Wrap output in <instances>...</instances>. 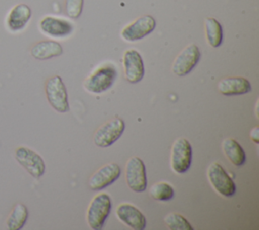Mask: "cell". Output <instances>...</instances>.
I'll return each instance as SVG.
<instances>
[{
    "label": "cell",
    "mask_w": 259,
    "mask_h": 230,
    "mask_svg": "<svg viewBox=\"0 0 259 230\" xmlns=\"http://www.w3.org/2000/svg\"><path fill=\"white\" fill-rule=\"evenodd\" d=\"M117 76L116 68L113 64L106 63L97 67L85 80L83 86L85 90L92 94H99L108 90L115 82Z\"/></svg>",
    "instance_id": "obj_1"
},
{
    "label": "cell",
    "mask_w": 259,
    "mask_h": 230,
    "mask_svg": "<svg viewBox=\"0 0 259 230\" xmlns=\"http://www.w3.org/2000/svg\"><path fill=\"white\" fill-rule=\"evenodd\" d=\"M111 210V200L107 194H98L90 202L86 221L90 229L99 230L103 227Z\"/></svg>",
    "instance_id": "obj_2"
},
{
    "label": "cell",
    "mask_w": 259,
    "mask_h": 230,
    "mask_svg": "<svg viewBox=\"0 0 259 230\" xmlns=\"http://www.w3.org/2000/svg\"><path fill=\"white\" fill-rule=\"evenodd\" d=\"M46 95L50 105L58 112L69 111V101L66 86L60 76H53L46 82Z\"/></svg>",
    "instance_id": "obj_3"
},
{
    "label": "cell",
    "mask_w": 259,
    "mask_h": 230,
    "mask_svg": "<svg viewBox=\"0 0 259 230\" xmlns=\"http://www.w3.org/2000/svg\"><path fill=\"white\" fill-rule=\"evenodd\" d=\"M207 178L212 188L223 197L236 194V184L219 162H212L207 168Z\"/></svg>",
    "instance_id": "obj_4"
},
{
    "label": "cell",
    "mask_w": 259,
    "mask_h": 230,
    "mask_svg": "<svg viewBox=\"0 0 259 230\" xmlns=\"http://www.w3.org/2000/svg\"><path fill=\"white\" fill-rule=\"evenodd\" d=\"M192 148L189 141L185 138H178L174 141L171 148L170 165L174 172L184 173L191 164Z\"/></svg>",
    "instance_id": "obj_5"
},
{
    "label": "cell",
    "mask_w": 259,
    "mask_h": 230,
    "mask_svg": "<svg viewBox=\"0 0 259 230\" xmlns=\"http://www.w3.org/2000/svg\"><path fill=\"white\" fill-rule=\"evenodd\" d=\"M124 128V122L119 118H114L106 122L95 132L93 136L94 144L101 148L111 146L122 135Z\"/></svg>",
    "instance_id": "obj_6"
},
{
    "label": "cell",
    "mask_w": 259,
    "mask_h": 230,
    "mask_svg": "<svg viewBox=\"0 0 259 230\" xmlns=\"http://www.w3.org/2000/svg\"><path fill=\"white\" fill-rule=\"evenodd\" d=\"M125 179L128 187L136 191L142 193L147 187V173L143 160L138 156L131 157L125 165Z\"/></svg>",
    "instance_id": "obj_7"
},
{
    "label": "cell",
    "mask_w": 259,
    "mask_h": 230,
    "mask_svg": "<svg viewBox=\"0 0 259 230\" xmlns=\"http://www.w3.org/2000/svg\"><path fill=\"white\" fill-rule=\"evenodd\" d=\"M16 161L34 178L44 175L46 164L42 157L33 150L26 147H18L15 150Z\"/></svg>",
    "instance_id": "obj_8"
},
{
    "label": "cell",
    "mask_w": 259,
    "mask_h": 230,
    "mask_svg": "<svg viewBox=\"0 0 259 230\" xmlns=\"http://www.w3.org/2000/svg\"><path fill=\"white\" fill-rule=\"evenodd\" d=\"M156 27V20L152 15H143L124 26L120 32L126 42H137L150 34Z\"/></svg>",
    "instance_id": "obj_9"
},
{
    "label": "cell",
    "mask_w": 259,
    "mask_h": 230,
    "mask_svg": "<svg viewBox=\"0 0 259 230\" xmlns=\"http://www.w3.org/2000/svg\"><path fill=\"white\" fill-rule=\"evenodd\" d=\"M200 55V51L196 45L191 44L187 46L175 58L172 64V72L177 76L187 75L198 63Z\"/></svg>",
    "instance_id": "obj_10"
},
{
    "label": "cell",
    "mask_w": 259,
    "mask_h": 230,
    "mask_svg": "<svg viewBox=\"0 0 259 230\" xmlns=\"http://www.w3.org/2000/svg\"><path fill=\"white\" fill-rule=\"evenodd\" d=\"M122 65L125 79L130 83H138L143 79L145 66L142 56L138 51L134 49L126 50L122 56Z\"/></svg>",
    "instance_id": "obj_11"
},
{
    "label": "cell",
    "mask_w": 259,
    "mask_h": 230,
    "mask_svg": "<svg viewBox=\"0 0 259 230\" xmlns=\"http://www.w3.org/2000/svg\"><path fill=\"white\" fill-rule=\"evenodd\" d=\"M121 173L118 164L112 162L99 168L88 180V186L92 190H100L114 182Z\"/></svg>",
    "instance_id": "obj_12"
},
{
    "label": "cell",
    "mask_w": 259,
    "mask_h": 230,
    "mask_svg": "<svg viewBox=\"0 0 259 230\" xmlns=\"http://www.w3.org/2000/svg\"><path fill=\"white\" fill-rule=\"evenodd\" d=\"M115 216L119 221L134 230H144L147 225L146 217L134 205L122 203L115 209Z\"/></svg>",
    "instance_id": "obj_13"
},
{
    "label": "cell",
    "mask_w": 259,
    "mask_h": 230,
    "mask_svg": "<svg viewBox=\"0 0 259 230\" xmlns=\"http://www.w3.org/2000/svg\"><path fill=\"white\" fill-rule=\"evenodd\" d=\"M39 28L51 37H66L74 30V26L70 21L54 16H45L39 21Z\"/></svg>",
    "instance_id": "obj_14"
},
{
    "label": "cell",
    "mask_w": 259,
    "mask_h": 230,
    "mask_svg": "<svg viewBox=\"0 0 259 230\" xmlns=\"http://www.w3.org/2000/svg\"><path fill=\"white\" fill-rule=\"evenodd\" d=\"M218 90L226 96L243 95L252 90L251 83L244 77L223 78L218 83Z\"/></svg>",
    "instance_id": "obj_15"
},
{
    "label": "cell",
    "mask_w": 259,
    "mask_h": 230,
    "mask_svg": "<svg viewBox=\"0 0 259 230\" xmlns=\"http://www.w3.org/2000/svg\"><path fill=\"white\" fill-rule=\"evenodd\" d=\"M31 17V9L26 4L15 5L7 15L6 25L10 31L16 32L24 28Z\"/></svg>",
    "instance_id": "obj_16"
},
{
    "label": "cell",
    "mask_w": 259,
    "mask_h": 230,
    "mask_svg": "<svg viewBox=\"0 0 259 230\" xmlns=\"http://www.w3.org/2000/svg\"><path fill=\"white\" fill-rule=\"evenodd\" d=\"M30 54L34 59L48 60L61 56L63 54V48L55 41H41L31 48Z\"/></svg>",
    "instance_id": "obj_17"
},
{
    "label": "cell",
    "mask_w": 259,
    "mask_h": 230,
    "mask_svg": "<svg viewBox=\"0 0 259 230\" xmlns=\"http://www.w3.org/2000/svg\"><path fill=\"white\" fill-rule=\"evenodd\" d=\"M222 149L225 156L235 166H242L246 161V154L243 147L238 141L232 138H227L222 143Z\"/></svg>",
    "instance_id": "obj_18"
},
{
    "label": "cell",
    "mask_w": 259,
    "mask_h": 230,
    "mask_svg": "<svg viewBox=\"0 0 259 230\" xmlns=\"http://www.w3.org/2000/svg\"><path fill=\"white\" fill-rule=\"evenodd\" d=\"M204 29L208 45L212 48L220 47L223 42V28L221 23L212 17H207L204 20Z\"/></svg>",
    "instance_id": "obj_19"
},
{
    "label": "cell",
    "mask_w": 259,
    "mask_h": 230,
    "mask_svg": "<svg viewBox=\"0 0 259 230\" xmlns=\"http://www.w3.org/2000/svg\"><path fill=\"white\" fill-rule=\"evenodd\" d=\"M28 218V211L27 208L23 204H16L10 213L6 225L9 230H19L21 229L26 220Z\"/></svg>",
    "instance_id": "obj_20"
},
{
    "label": "cell",
    "mask_w": 259,
    "mask_h": 230,
    "mask_svg": "<svg viewBox=\"0 0 259 230\" xmlns=\"http://www.w3.org/2000/svg\"><path fill=\"white\" fill-rule=\"evenodd\" d=\"M149 194L156 201L167 202L173 198L174 189L170 183L160 181L151 185V187L149 188Z\"/></svg>",
    "instance_id": "obj_21"
},
{
    "label": "cell",
    "mask_w": 259,
    "mask_h": 230,
    "mask_svg": "<svg viewBox=\"0 0 259 230\" xmlns=\"http://www.w3.org/2000/svg\"><path fill=\"white\" fill-rule=\"evenodd\" d=\"M165 224L171 230H192L190 223L180 214L170 213L164 219Z\"/></svg>",
    "instance_id": "obj_22"
},
{
    "label": "cell",
    "mask_w": 259,
    "mask_h": 230,
    "mask_svg": "<svg viewBox=\"0 0 259 230\" xmlns=\"http://www.w3.org/2000/svg\"><path fill=\"white\" fill-rule=\"evenodd\" d=\"M84 0H65V10L69 17L77 19L83 10Z\"/></svg>",
    "instance_id": "obj_23"
},
{
    "label": "cell",
    "mask_w": 259,
    "mask_h": 230,
    "mask_svg": "<svg viewBox=\"0 0 259 230\" xmlns=\"http://www.w3.org/2000/svg\"><path fill=\"white\" fill-rule=\"evenodd\" d=\"M250 138H251V140H252L254 143L258 144V142H259V129H258V127H255V128L250 132Z\"/></svg>",
    "instance_id": "obj_24"
}]
</instances>
